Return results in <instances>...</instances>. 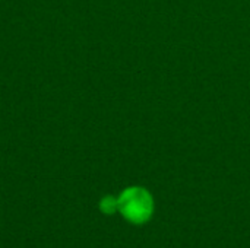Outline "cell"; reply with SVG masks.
Masks as SVG:
<instances>
[{"mask_svg": "<svg viewBox=\"0 0 250 248\" xmlns=\"http://www.w3.org/2000/svg\"><path fill=\"white\" fill-rule=\"evenodd\" d=\"M117 200L120 213L132 224L146 222L154 212L151 194L141 187H130L125 190Z\"/></svg>", "mask_w": 250, "mask_h": 248, "instance_id": "6da1fadb", "label": "cell"}, {"mask_svg": "<svg viewBox=\"0 0 250 248\" xmlns=\"http://www.w3.org/2000/svg\"><path fill=\"white\" fill-rule=\"evenodd\" d=\"M100 209H101L104 213L111 215V213H114L116 210H119V200L114 199V197H111V196H107V197H104V199L101 200Z\"/></svg>", "mask_w": 250, "mask_h": 248, "instance_id": "7a4b0ae2", "label": "cell"}]
</instances>
